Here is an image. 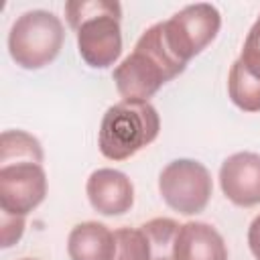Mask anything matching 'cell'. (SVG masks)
Listing matches in <instances>:
<instances>
[{"mask_svg":"<svg viewBox=\"0 0 260 260\" xmlns=\"http://www.w3.org/2000/svg\"><path fill=\"white\" fill-rule=\"evenodd\" d=\"M219 185L228 201L238 207L260 205V154L236 152L221 162Z\"/></svg>","mask_w":260,"mask_h":260,"instance_id":"8","label":"cell"},{"mask_svg":"<svg viewBox=\"0 0 260 260\" xmlns=\"http://www.w3.org/2000/svg\"><path fill=\"white\" fill-rule=\"evenodd\" d=\"M228 93L234 106L244 112H260V79L254 77L242 61H234L228 75Z\"/></svg>","mask_w":260,"mask_h":260,"instance_id":"13","label":"cell"},{"mask_svg":"<svg viewBox=\"0 0 260 260\" xmlns=\"http://www.w3.org/2000/svg\"><path fill=\"white\" fill-rule=\"evenodd\" d=\"M24 217L22 215H10L6 211H0V246L10 248L14 246L22 234H24Z\"/></svg>","mask_w":260,"mask_h":260,"instance_id":"18","label":"cell"},{"mask_svg":"<svg viewBox=\"0 0 260 260\" xmlns=\"http://www.w3.org/2000/svg\"><path fill=\"white\" fill-rule=\"evenodd\" d=\"M221 26L219 10L213 4H189L162 22V35L169 49L185 63L213 43Z\"/></svg>","mask_w":260,"mask_h":260,"instance_id":"5","label":"cell"},{"mask_svg":"<svg viewBox=\"0 0 260 260\" xmlns=\"http://www.w3.org/2000/svg\"><path fill=\"white\" fill-rule=\"evenodd\" d=\"M179 223L171 217H154L140 225L150 244V260H173Z\"/></svg>","mask_w":260,"mask_h":260,"instance_id":"14","label":"cell"},{"mask_svg":"<svg viewBox=\"0 0 260 260\" xmlns=\"http://www.w3.org/2000/svg\"><path fill=\"white\" fill-rule=\"evenodd\" d=\"M122 14H98L85 18L77 32V49L81 59L93 69L114 65L122 53Z\"/></svg>","mask_w":260,"mask_h":260,"instance_id":"7","label":"cell"},{"mask_svg":"<svg viewBox=\"0 0 260 260\" xmlns=\"http://www.w3.org/2000/svg\"><path fill=\"white\" fill-rule=\"evenodd\" d=\"M69 260H114L116 236L100 221L77 223L67 238Z\"/></svg>","mask_w":260,"mask_h":260,"instance_id":"11","label":"cell"},{"mask_svg":"<svg viewBox=\"0 0 260 260\" xmlns=\"http://www.w3.org/2000/svg\"><path fill=\"white\" fill-rule=\"evenodd\" d=\"M173 260H228V248L213 225L187 221L177 232Z\"/></svg>","mask_w":260,"mask_h":260,"instance_id":"10","label":"cell"},{"mask_svg":"<svg viewBox=\"0 0 260 260\" xmlns=\"http://www.w3.org/2000/svg\"><path fill=\"white\" fill-rule=\"evenodd\" d=\"M160 118L150 102L122 100L110 106L102 118L98 146L110 160H126L156 140Z\"/></svg>","mask_w":260,"mask_h":260,"instance_id":"2","label":"cell"},{"mask_svg":"<svg viewBox=\"0 0 260 260\" xmlns=\"http://www.w3.org/2000/svg\"><path fill=\"white\" fill-rule=\"evenodd\" d=\"M240 61L254 77L260 79V16L248 30V37H246L242 53H240Z\"/></svg>","mask_w":260,"mask_h":260,"instance_id":"17","label":"cell"},{"mask_svg":"<svg viewBox=\"0 0 260 260\" xmlns=\"http://www.w3.org/2000/svg\"><path fill=\"white\" fill-rule=\"evenodd\" d=\"M47 197L43 165L18 162L0 167V211L26 217Z\"/></svg>","mask_w":260,"mask_h":260,"instance_id":"6","label":"cell"},{"mask_svg":"<svg viewBox=\"0 0 260 260\" xmlns=\"http://www.w3.org/2000/svg\"><path fill=\"white\" fill-rule=\"evenodd\" d=\"M116 256L114 260H150V244L140 228L114 230Z\"/></svg>","mask_w":260,"mask_h":260,"instance_id":"15","label":"cell"},{"mask_svg":"<svg viewBox=\"0 0 260 260\" xmlns=\"http://www.w3.org/2000/svg\"><path fill=\"white\" fill-rule=\"evenodd\" d=\"M187 63L167 45L162 22L152 24L136 41L134 51L114 69L112 77L122 100L148 102L167 81L179 77Z\"/></svg>","mask_w":260,"mask_h":260,"instance_id":"1","label":"cell"},{"mask_svg":"<svg viewBox=\"0 0 260 260\" xmlns=\"http://www.w3.org/2000/svg\"><path fill=\"white\" fill-rule=\"evenodd\" d=\"M248 248L256 260H260V215H256L248 228Z\"/></svg>","mask_w":260,"mask_h":260,"instance_id":"19","label":"cell"},{"mask_svg":"<svg viewBox=\"0 0 260 260\" xmlns=\"http://www.w3.org/2000/svg\"><path fill=\"white\" fill-rule=\"evenodd\" d=\"M98 14H122V6L116 0H71L65 4V16L73 30H77L85 18Z\"/></svg>","mask_w":260,"mask_h":260,"instance_id":"16","label":"cell"},{"mask_svg":"<svg viewBox=\"0 0 260 260\" xmlns=\"http://www.w3.org/2000/svg\"><path fill=\"white\" fill-rule=\"evenodd\" d=\"M158 193L173 211L181 215H197L211 199L213 181L199 160L179 158L160 171Z\"/></svg>","mask_w":260,"mask_h":260,"instance_id":"4","label":"cell"},{"mask_svg":"<svg viewBox=\"0 0 260 260\" xmlns=\"http://www.w3.org/2000/svg\"><path fill=\"white\" fill-rule=\"evenodd\" d=\"M65 41V30L49 10H28L20 14L8 35V53L22 69H41L55 61Z\"/></svg>","mask_w":260,"mask_h":260,"instance_id":"3","label":"cell"},{"mask_svg":"<svg viewBox=\"0 0 260 260\" xmlns=\"http://www.w3.org/2000/svg\"><path fill=\"white\" fill-rule=\"evenodd\" d=\"M89 205L102 215H124L134 205L132 181L116 169H98L85 183Z\"/></svg>","mask_w":260,"mask_h":260,"instance_id":"9","label":"cell"},{"mask_svg":"<svg viewBox=\"0 0 260 260\" xmlns=\"http://www.w3.org/2000/svg\"><path fill=\"white\" fill-rule=\"evenodd\" d=\"M45 158L41 142L24 130H4L0 134V167L18 162H37Z\"/></svg>","mask_w":260,"mask_h":260,"instance_id":"12","label":"cell"},{"mask_svg":"<svg viewBox=\"0 0 260 260\" xmlns=\"http://www.w3.org/2000/svg\"><path fill=\"white\" fill-rule=\"evenodd\" d=\"M20 260H37V258H20Z\"/></svg>","mask_w":260,"mask_h":260,"instance_id":"20","label":"cell"}]
</instances>
